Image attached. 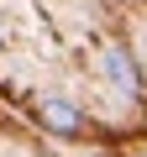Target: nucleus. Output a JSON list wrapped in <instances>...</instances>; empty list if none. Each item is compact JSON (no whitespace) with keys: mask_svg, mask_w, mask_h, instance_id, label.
Here are the masks:
<instances>
[{"mask_svg":"<svg viewBox=\"0 0 147 157\" xmlns=\"http://www.w3.org/2000/svg\"><path fill=\"white\" fill-rule=\"evenodd\" d=\"M42 121H47L53 131H63V136L84 126V115H79V110H74L68 100H42Z\"/></svg>","mask_w":147,"mask_h":157,"instance_id":"2","label":"nucleus"},{"mask_svg":"<svg viewBox=\"0 0 147 157\" xmlns=\"http://www.w3.org/2000/svg\"><path fill=\"white\" fill-rule=\"evenodd\" d=\"M100 68H105V78H110V84H116L121 94H137V68H131V58H126L121 47H110Z\"/></svg>","mask_w":147,"mask_h":157,"instance_id":"1","label":"nucleus"}]
</instances>
